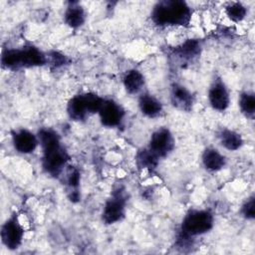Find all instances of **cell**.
<instances>
[{
    "mask_svg": "<svg viewBox=\"0 0 255 255\" xmlns=\"http://www.w3.org/2000/svg\"><path fill=\"white\" fill-rule=\"evenodd\" d=\"M39 144L42 147V166L50 175L57 176L67 166L70 155L58 132L52 128H44L37 133Z\"/></svg>",
    "mask_w": 255,
    "mask_h": 255,
    "instance_id": "obj_1",
    "label": "cell"
},
{
    "mask_svg": "<svg viewBox=\"0 0 255 255\" xmlns=\"http://www.w3.org/2000/svg\"><path fill=\"white\" fill-rule=\"evenodd\" d=\"M150 17L158 27H187L191 22L192 9L181 0H162L153 6Z\"/></svg>",
    "mask_w": 255,
    "mask_h": 255,
    "instance_id": "obj_2",
    "label": "cell"
},
{
    "mask_svg": "<svg viewBox=\"0 0 255 255\" xmlns=\"http://www.w3.org/2000/svg\"><path fill=\"white\" fill-rule=\"evenodd\" d=\"M47 53L33 45H25L20 49H5L1 56V65L7 70H20L47 65Z\"/></svg>",
    "mask_w": 255,
    "mask_h": 255,
    "instance_id": "obj_3",
    "label": "cell"
},
{
    "mask_svg": "<svg viewBox=\"0 0 255 255\" xmlns=\"http://www.w3.org/2000/svg\"><path fill=\"white\" fill-rule=\"evenodd\" d=\"M213 224L214 217L209 210H190L182 219L177 236V244L179 247L190 244L192 237L209 232L212 229Z\"/></svg>",
    "mask_w": 255,
    "mask_h": 255,
    "instance_id": "obj_4",
    "label": "cell"
},
{
    "mask_svg": "<svg viewBox=\"0 0 255 255\" xmlns=\"http://www.w3.org/2000/svg\"><path fill=\"white\" fill-rule=\"evenodd\" d=\"M105 99L95 93H84L74 96L67 105L69 118L76 122L86 120L90 115L98 114Z\"/></svg>",
    "mask_w": 255,
    "mask_h": 255,
    "instance_id": "obj_5",
    "label": "cell"
},
{
    "mask_svg": "<svg viewBox=\"0 0 255 255\" xmlns=\"http://www.w3.org/2000/svg\"><path fill=\"white\" fill-rule=\"evenodd\" d=\"M126 190L123 186H119L113 190L104 205L102 212L103 222L107 225H111L121 221L126 214Z\"/></svg>",
    "mask_w": 255,
    "mask_h": 255,
    "instance_id": "obj_6",
    "label": "cell"
},
{
    "mask_svg": "<svg viewBox=\"0 0 255 255\" xmlns=\"http://www.w3.org/2000/svg\"><path fill=\"white\" fill-rule=\"evenodd\" d=\"M174 145L175 140L171 131L167 128H159L151 133L147 148L160 159L166 157Z\"/></svg>",
    "mask_w": 255,
    "mask_h": 255,
    "instance_id": "obj_7",
    "label": "cell"
},
{
    "mask_svg": "<svg viewBox=\"0 0 255 255\" xmlns=\"http://www.w3.org/2000/svg\"><path fill=\"white\" fill-rule=\"evenodd\" d=\"M1 241L9 250H16L20 247L24 237V229L17 214L10 216L2 225L0 231Z\"/></svg>",
    "mask_w": 255,
    "mask_h": 255,
    "instance_id": "obj_8",
    "label": "cell"
},
{
    "mask_svg": "<svg viewBox=\"0 0 255 255\" xmlns=\"http://www.w3.org/2000/svg\"><path fill=\"white\" fill-rule=\"evenodd\" d=\"M208 102L211 108L217 112H224L230 105L229 91L221 78L216 77L208 89Z\"/></svg>",
    "mask_w": 255,
    "mask_h": 255,
    "instance_id": "obj_9",
    "label": "cell"
},
{
    "mask_svg": "<svg viewBox=\"0 0 255 255\" xmlns=\"http://www.w3.org/2000/svg\"><path fill=\"white\" fill-rule=\"evenodd\" d=\"M124 108L114 100H105L98 115L104 127L116 128L121 125L125 117Z\"/></svg>",
    "mask_w": 255,
    "mask_h": 255,
    "instance_id": "obj_10",
    "label": "cell"
},
{
    "mask_svg": "<svg viewBox=\"0 0 255 255\" xmlns=\"http://www.w3.org/2000/svg\"><path fill=\"white\" fill-rule=\"evenodd\" d=\"M12 142L14 148L22 153H32L39 144V139L36 134L26 128H20L12 131Z\"/></svg>",
    "mask_w": 255,
    "mask_h": 255,
    "instance_id": "obj_11",
    "label": "cell"
},
{
    "mask_svg": "<svg viewBox=\"0 0 255 255\" xmlns=\"http://www.w3.org/2000/svg\"><path fill=\"white\" fill-rule=\"evenodd\" d=\"M170 101L174 108L183 112H190L192 110L194 98L187 88L174 83L170 88Z\"/></svg>",
    "mask_w": 255,
    "mask_h": 255,
    "instance_id": "obj_12",
    "label": "cell"
},
{
    "mask_svg": "<svg viewBox=\"0 0 255 255\" xmlns=\"http://www.w3.org/2000/svg\"><path fill=\"white\" fill-rule=\"evenodd\" d=\"M201 53V42L198 39H188L181 45L175 47L172 55L182 64L192 62Z\"/></svg>",
    "mask_w": 255,
    "mask_h": 255,
    "instance_id": "obj_13",
    "label": "cell"
},
{
    "mask_svg": "<svg viewBox=\"0 0 255 255\" xmlns=\"http://www.w3.org/2000/svg\"><path fill=\"white\" fill-rule=\"evenodd\" d=\"M86 11L78 2H69L64 13V22L72 29L82 27L86 22Z\"/></svg>",
    "mask_w": 255,
    "mask_h": 255,
    "instance_id": "obj_14",
    "label": "cell"
},
{
    "mask_svg": "<svg viewBox=\"0 0 255 255\" xmlns=\"http://www.w3.org/2000/svg\"><path fill=\"white\" fill-rule=\"evenodd\" d=\"M138 108L142 115L147 118L154 119L161 115L162 104L154 96L148 93H142L138 98Z\"/></svg>",
    "mask_w": 255,
    "mask_h": 255,
    "instance_id": "obj_15",
    "label": "cell"
},
{
    "mask_svg": "<svg viewBox=\"0 0 255 255\" xmlns=\"http://www.w3.org/2000/svg\"><path fill=\"white\" fill-rule=\"evenodd\" d=\"M202 164L208 171H219L226 165L225 156L214 147H207L204 149L201 156Z\"/></svg>",
    "mask_w": 255,
    "mask_h": 255,
    "instance_id": "obj_16",
    "label": "cell"
},
{
    "mask_svg": "<svg viewBox=\"0 0 255 255\" xmlns=\"http://www.w3.org/2000/svg\"><path fill=\"white\" fill-rule=\"evenodd\" d=\"M144 83V76L142 75L141 72L135 69L127 71L123 78L124 87L127 93H128L129 95H135L139 93L142 90Z\"/></svg>",
    "mask_w": 255,
    "mask_h": 255,
    "instance_id": "obj_17",
    "label": "cell"
},
{
    "mask_svg": "<svg viewBox=\"0 0 255 255\" xmlns=\"http://www.w3.org/2000/svg\"><path fill=\"white\" fill-rule=\"evenodd\" d=\"M218 138L221 145L230 151L237 150L243 145L241 134L229 128H222L218 133Z\"/></svg>",
    "mask_w": 255,
    "mask_h": 255,
    "instance_id": "obj_18",
    "label": "cell"
},
{
    "mask_svg": "<svg viewBox=\"0 0 255 255\" xmlns=\"http://www.w3.org/2000/svg\"><path fill=\"white\" fill-rule=\"evenodd\" d=\"M135 162L139 168L153 170L154 168H156V166L159 162V158L157 156H155L146 147V148H142V149L138 150V152L136 153V156H135Z\"/></svg>",
    "mask_w": 255,
    "mask_h": 255,
    "instance_id": "obj_19",
    "label": "cell"
},
{
    "mask_svg": "<svg viewBox=\"0 0 255 255\" xmlns=\"http://www.w3.org/2000/svg\"><path fill=\"white\" fill-rule=\"evenodd\" d=\"M66 183L71 189L70 199L72 201H78L80 199V194L78 191V187L80 184V171L74 167L69 166L66 170Z\"/></svg>",
    "mask_w": 255,
    "mask_h": 255,
    "instance_id": "obj_20",
    "label": "cell"
},
{
    "mask_svg": "<svg viewBox=\"0 0 255 255\" xmlns=\"http://www.w3.org/2000/svg\"><path fill=\"white\" fill-rule=\"evenodd\" d=\"M238 105L241 113L246 117L253 119L255 114V95L251 92H243L239 96Z\"/></svg>",
    "mask_w": 255,
    "mask_h": 255,
    "instance_id": "obj_21",
    "label": "cell"
},
{
    "mask_svg": "<svg viewBox=\"0 0 255 255\" xmlns=\"http://www.w3.org/2000/svg\"><path fill=\"white\" fill-rule=\"evenodd\" d=\"M225 13L231 21L240 22L247 15V8L240 2H231L225 7Z\"/></svg>",
    "mask_w": 255,
    "mask_h": 255,
    "instance_id": "obj_22",
    "label": "cell"
},
{
    "mask_svg": "<svg viewBox=\"0 0 255 255\" xmlns=\"http://www.w3.org/2000/svg\"><path fill=\"white\" fill-rule=\"evenodd\" d=\"M47 61L52 68L58 69L69 63V59L66 55L58 51H50L47 53Z\"/></svg>",
    "mask_w": 255,
    "mask_h": 255,
    "instance_id": "obj_23",
    "label": "cell"
},
{
    "mask_svg": "<svg viewBox=\"0 0 255 255\" xmlns=\"http://www.w3.org/2000/svg\"><path fill=\"white\" fill-rule=\"evenodd\" d=\"M241 215L247 220H253L255 217V196H249L241 206Z\"/></svg>",
    "mask_w": 255,
    "mask_h": 255,
    "instance_id": "obj_24",
    "label": "cell"
}]
</instances>
